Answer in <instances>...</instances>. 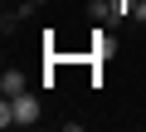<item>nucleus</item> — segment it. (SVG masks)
<instances>
[{
	"label": "nucleus",
	"mask_w": 146,
	"mask_h": 132,
	"mask_svg": "<svg viewBox=\"0 0 146 132\" xmlns=\"http://www.w3.org/2000/svg\"><path fill=\"white\" fill-rule=\"evenodd\" d=\"M39 117H44V103H39V93H29V88L0 103V127H34Z\"/></svg>",
	"instance_id": "obj_1"
},
{
	"label": "nucleus",
	"mask_w": 146,
	"mask_h": 132,
	"mask_svg": "<svg viewBox=\"0 0 146 132\" xmlns=\"http://www.w3.org/2000/svg\"><path fill=\"white\" fill-rule=\"evenodd\" d=\"M107 54H112V34H107V29H93V34H88V59H93V69H102Z\"/></svg>",
	"instance_id": "obj_2"
},
{
	"label": "nucleus",
	"mask_w": 146,
	"mask_h": 132,
	"mask_svg": "<svg viewBox=\"0 0 146 132\" xmlns=\"http://www.w3.org/2000/svg\"><path fill=\"white\" fill-rule=\"evenodd\" d=\"M29 88V78L20 74V69H5V74H0V93H5V98H15V93H25Z\"/></svg>",
	"instance_id": "obj_3"
},
{
	"label": "nucleus",
	"mask_w": 146,
	"mask_h": 132,
	"mask_svg": "<svg viewBox=\"0 0 146 132\" xmlns=\"http://www.w3.org/2000/svg\"><path fill=\"white\" fill-rule=\"evenodd\" d=\"M131 20H141V25H146V0H136V15H131Z\"/></svg>",
	"instance_id": "obj_4"
}]
</instances>
